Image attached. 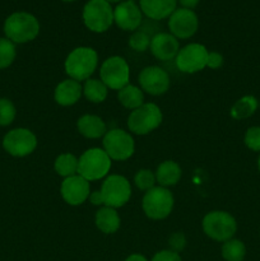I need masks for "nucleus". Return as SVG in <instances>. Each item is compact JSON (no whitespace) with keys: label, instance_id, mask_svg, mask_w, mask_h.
Here are the masks:
<instances>
[{"label":"nucleus","instance_id":"f257e3e1","mask_svg":"<svg viewBox=\"0 0 260 261\" xmlns=\"http://www.w3.org/2000/svg\"><path fill=\"white\" fill-rule=\"evenodd\" d=\"M5 37L14 43H25L35 40L40 33V23L33 14L15 12L4 22Z\"/></svg>","mask_w":260,"mask_h":261},{"label":"nucleus","instance_id":"f03ea898","mask_svg":"<svg viewBox=\"0 0 260 261\" xmlns=\"http://www.w3.org/2000/svg\"><path fill=\"white\" fill-rule=\"evenodd\" d=\"M98 64V55L91 47H76L66 58L65 73L76 82L87 81L94 73Z\"/></svg>","mask_w":260,"mask_h":261},{"label":"nucleus","instance_id":"7ed1b4c3","mask_svg":"<svg viewBox=\"0 0 260 261\" xmlns=\"http://www.w3.org/2000/svg\"><path fill=\"white\" fill-rule=\"evenodd\" d=\"M78 175L87 181H97L111 170V158L101 148H91L79 157Z\"/></svg>","mask_w":260,"mask_h":261},{"label":"nucleus","instance_id":"20e7f679","mask_svg":"<svg viewBox=\"0 0 260 261\" xmlns=\"http://www.w3.org/2000/svg\"><path fill=\"white\" fill-rule=\"evenodd\" d=\"M142 206L148 218L154 221L165 219L173 209V195L167 188L154 186L144 194Z\"/></svg>","mask_w":260,"mask_h":261},{"label":"nucleus","instance_id":"39448f33","mask_svg":"<svg viewBox=\"0 0 260 261\" xmlns=\"http://www.w3.org/2000/svg\"><path fill=\"white\" fill-rule=\"evenodd\" d=\"M203 231L214 241L226 242L236 233V219L223 211L209 212L203 218Z\"/></svg>","mask_w":260,"mask_h":261},{"label":"nucleus","instance_id":"423d86ee","mask_svg":"<svg viewBox=\"0 0 260 261\" xmlns=\"http://www.w3.org/2000/svg\"><path fill=\"white\" fill-rule=\"evenodd\" d=\"M83 22L92 32H106L114 23L111 4L106 0H89L83 8Z\"/></svg>","mask_w":260,"mask_h":261},{"label":"nucleus","instance_id":"0eeeda50","mask_svg":"<svg viewBox=\"0 0 260 261\" xmlns=\"http://www.w3.org/2000/svg\"><path fill=\"white\" fill-rule=\"evenodd\" d=\"M162 122V112L155 103H143L127 117V127L137 135L149 134Z\"/></svg>","mask_w":260,"mask_h":261},{"label":"nucleus","instance_id":"6e6552de","mask_svg":"<svg viewBox=\"0 0 260 261\" xmlns=\"http://www.w3.org/2000/svg\"><path fill=\"white\" fill-rule=\"evenodd\" d=\"M99 191L103 199V205L114 209L124 206L132 196L130 182L120 175H110L103 181Z\"/></svg>","mask_w":260,"mask_h":261},{"label":"nucleus","instance_id":"1a4fd4ad","mask_svg":"<svg viewBox=\"0 0 260 261\" xmlns=\"http://www.w3.org/2000/svg\"><path fill=\"white\" fill-rule=\"evenodd\" d=\"M99 76L107 88L120 91L129 84L130 68L121 56H111L102 63Z\"/></svg>","mask_w":260,"mask_h":261},{"label":"nucleus","instance_id":"9d476101","mask_svg":"<svg viewBox=\"0 0 260 261\" xmlns=\"http://www.w3.org/2000/svg\"><path fill=\"white\" fill-rule=\"evenodd\" d=\"M103 150L114 161H126L134 154V139L127 132L112 129L103 137Z\"/></svg>","mask_w":260,"mask_h":261},{"label":"nucleus","instance_id":"9b49d317","mask_svg":"<svg viewBox=\"0 0 260 261\" xmlns=\"http://www.w3.org/2000/svg\"><path fill=\"white\" fill-rule=\"evenodd\" d=\"M36 147H37V138L31 130L24 127L10 130L3 138V148L8 154L13 157H25L31 154Z\"/></svg>","mask_w":260,"mask_h":261},{"label":"nucleus","instance_id":"f8f14e48","mask_svg":"<svg viewBox=\"0 0 260 261\" xmlns=\"http://www.w3.org/2000/svg\"><path fill=\"white\" fill-rule=\"evenodd\" d=\"M208 50L201 43H189L176 55V66L183 73L193 74L203 70L208 60Z\"/></svg>","mask_w":260,"mask_h":261},{"label":"nucleus","instance_id":"ddd939ff","mask_svg":"<svg viewBox=\"0 0 260 261\" xmlns=\"http://www.w3.org/2000/svg\"><path fill=\"white\" fill-rule=\"evenodd\" d=\"M199 20L194 10L180 8L168 17V28L171 35L176 38L186 40L194 36L198 31Z\"/></svg>","mask_w":260,"mask_h":261},{"label":"nucleus","instance_id":"4468645a","mask_svg":"<svg viewBox=\"0 0 260 261\" xmlns=\"http://www.w3.org/2000/svg\"><path fill=\"white\" fill-rule=\"evenodd\" d=\"M139 84L142 89L152 96H161L170 88V76L160 66H147L139 74Z\"/></svg>","mask_w":260,"mask_h":261},{"label":"nucleus","instance_id":"2eb2a0df","mask_svg":"<svg viewBox=\"0 0 260 261\" xmlns=\"http://www.w3.org/2000/svg\"><path fill=\"white\" fill-rule=\"evenodd\" d=\"M89 181L81 175H74L64 178L61 182V196L69 205H81L89 198Z\"/></svg>","mask_w":260,"mask_h":261},{"label":"nucleus","instance_id":"dca6fc26","mask_svg":"<svg viewBox=\"0 0 260 261\" xmlns=\"http://www.w3.org/2000/svg\"><path fill=\"white\" fill-rule=\"evenodd\" d=\"M143 20L140 8L132 0L121 2L114 9V22L124 31H135Z\"/></svg>","mask_w":260,"mask_h":261},{"label":"nucleus","instance_id":"f3484780","mask_svg":"<svg viewBox=\"0 0 260 261\" xmlns=\"http://www.w3.org/2000/svg\"><path fill=\"white\" fill-rule=\"evenodd\" d=\"M150 53L155 59L162 61L172 60L180 51V45L171 33H157L150 38Z\"/></svg>","mask_w":260,"mask_h":261},{"label":"nucleus","instance_id":"a211bd4d","mask_svg":"<svg viewBox=\"0 0 260 261\" xmlns=\"http://www.w3.org/2000/svg\"><path fill=\"white\" fill-rule=\"evenodd\" d=\"M143 14L154 20L168 18L176 10L177 0H139Z\"/></svg>","mask_w":260,"mask_h":261},{"label":"nucleus","instance_id":"6ab92c4d","mask_svg":"<svg viewBox=\"0 0 260 261\" xmlns=\"http://www.w3.org/2000/svg\"><path fill=\"white\" fill-rule=\"evenodd\" d=\"M82 93H83V87L81 86V83L70 78L65 79L56 86L54 98L60 106H71L79 101Z\"/></svg>","mask_w":260,"mask_h":261},{"label":"nucleus","instance_id":"aec40b11","mask_svg":"<svg viewBox=\"0 0 260 261\" xmlns=\"http://www.w3.org/2000/svg\"><path fill=\"white\" fill-rule=\"evenodd\" d=\"M78 132L88 139H98L107 133L103 120L96 115H83L76 121Z\"/></svg>","mask_w":260,"mask_h":261},{"label":"nucleus","instance_id":"412c9836","mask_svg":"<svg viewBox=\"0 0 260 261\" xmlns=\"http://www.w3.org/2000/svg\"><path fill=\"white\" fill-rule=\"evenodd\" d=\"M94 222H96L97 228L103 232L105 234L115 233L120 228V223H121L116 209L109 208V206L98 209Z\"/></svg>","mask_w":260,"mask_h":261},{"label":"nucleus","instance_id":"4be33fe9","mask_svg":"<svg viewBox=\"0 0 260 261\" xmlns=\"http://www.w3.org/2000/svg\"><path fill=\"white\" fill-rule=\"evenodd\" d=\"M181 175V167L173 161H165L161 163L155 171V181L160 184V186L163 188H168V186H173L180 181Z\"/></svg>","mask_w":260,"mask_h":261},{"label":"nucleus","instance_id":"5701e85b","mask_svg":"<svg viewBox=\"0 0 260 261\" xmlns=\"http://www.w3.org/2000/svg\"><path fill=\"white\" fill-rule=\"evenodd\" d=\"M117 99L125 109L135 110L144 103V94L139 87L127 84L117 91Z\"/></svg>","mask_w":260,"mask_h":261},{"label":"nucleus","instance_id":"b1692460","mask_svg":"<svg viewBox=\"0 0 260 261\" xmlns=\"http://www.w3.org/2000/svg\"><path fill=\"white\" fill-rule=\"evenodd\" d=\"M109 88L99 79H87L83 86V94L88 101L101 103L107 98Z\"/></svg>","mask_w":260,"mask_h":261},{"label":"nucleus","instance_id":"393cba45","mask_svg":"<svg viewBox=\"0 0 260 261\" xmlns=\"http://www.w3.org/2000/svg\"><path fill=\"white\" fill-rule=\"evenodd\" d=\"M78 158L74 154L63 153L55 160L54 168L59 176H63L64 178L70 177V176L78 175Z\"/></svg>","mask_w":260,"mask_h":261},{"label":"nucleus","instance_id":"a878e982","mask_svg":"<svg viewBox=\"0 0 260 261\" xmlns=\"http://www.w3.org/2000/svg\"><path fill=\"white\" fill-rule=\"evenodd\" d=\"M257 109V99L254 96H244L236 101V103L232 106L231 109V116L235 120H242L247 119Z\"/></svg>","mask_w":260,"mask_h":261},{"label":"nucleus","instance_id":"bb28decb","mask_svg":"<svg viewBox=\"0 0 260 261\" xmlns=\"http://www.w3.org/2000/svg\"><path fill=\"white\" fill-rule=\"evenodd\" d=\"M246 256V247L240 240L231 239L223 242L222 246V257L226 261H242Z\"/></svg>","mask_w":260,"mask_h":261},{"label":"nucleus","instance_id":"cd10ccee","mask_svg":"<svg viewBox=\"0 0 260 261\" xmlns=\"http://www.w3.org/2000/svg\"><path fill=\"white\" fill-rule=\"evenodd\" d=\"M17 50H15V43L8 40L7 37L0 38V69L9 68L15 60Z\"/></svg>","mask_w":260,"mask_h":261},{"label":"nucleus","instance_id":"c85d7f7f","mask_svg":"<svg viewBox=\"0 0 260 261\" xmlns=\"http://www.w3.org/2000/svg\"><path fill=\"white\" fill-rule=\"evenodd\" d=\"M17 115V110L13 102L8 98H0V126L12 124Z\"/></svg>","mask_w":260,"mask_h":261},{"label":"nucleus","instance_id":"c756f323","mask_svg":"<svg viewBox=\"0 0 260 261\" xmlns=\"http://www.w3.org/2000/svg\"><path fill=\"white\" fill-rule=\"evenodd\" d=\"M134 184L139 190L148 191L154 188L155 175L150 170H139L134 176Z\"/></svg>","mask_w":260,"mask_h":261},{"label":"nucleus","instance_id":"7c9ffc66","mask_svg":"<svg viewBox=\"0 0 260 261\" xmlns=\"http://www.w3.org/2000/svg\"><path fill=\"white\" fill-rule=\"evenodd\" d=\"M129 46L134 51H138V53H144L149 48L150 46V37L145 32H142V31H138V32H134L129 38Z\"/></svg>","mask_w":260,"mask_h":261},{"label":"nucleus","instance_id":"2f4dec72","mask_svg":"<svg viewBox=\"0 0 260 261\" xmlns=\"http://www.w3.org/2000/svg\"><path fill=\"white\" fill-rule=\"evenodd\" d=\"M244 142L252 152H260V126L249 127L245 133Z\"/></svg>","mask_w":260,"mask_h":261},{"label":"nucleus","instance_id":"473e14b6","mask_svg":"<svg viewBox=\"0 0 260 261\" xmlns=\"http://www.w3.org/2000/svg\"><path fill=\"white\" fill-rule=\"evenodd\" d=\"M168 245H170V250H172V251L177 252L178 254V252L183 251L186 246L185 236H184L183 233H180V232H176V233H173L172 236L170 237Z\"/></svg>","mask_w":260,"mask_h":261},{"label":"nucleus","instance_id":"72a5a7b5","mask_svg":"<svg viewBox=\"0 0 260 261\" xmlns=\"http://www.w3.org/2000/svg\"><path fill=\"white\" fill-rule=\"evenodd\" d=\"M152 261H183L181 256L177 252L172 251V250H162L158 251L157 254L153 256Z\"/></svg>","mask_w":260,"mask_h":261},{"label":"nucleus","instance_id":"f704fd0d","mask_svg":"<svg viewBox=\"0 0 260 261\" xmlns=\"http://www.w3.org/2000/svg\"><path fill=\"white\" fill-rule=\"evenodd\" d=\"M223 65V56L219 53L212 51L208 54V60H206V66L211 69H219Z\"/></svg>","mask_w":260,"mask_h":261},{"label":"nucleus","instance_id":"c9c22d12","mask_svg":"<svg viewBox=\"0 0 260 261\" xmlns=\"http://www.w3.org/2000/svg\"><path fill=\"white\" fill-rule=\"evenodd\" d=\"M89 201L93 205H103V199H102L101 191H93L92 194H89Z\"/></svg>","mask_w":260,"mask_h":261},{"label":"nucleus","instance_id":"e433bc0d","mask_svg":"<svg viewBox=\"0 0 260 261\" xmlns=\"http://www.w3.org/2000/svg\"><path fill=\"white\" fill-rule=\"evenodd\" d=\"M178 4H181V7L185 8V9H191L193 10L196 5L199 4L200 0H177Z\"/></svg>","mask_w":260,"mask_h":261},{"label":"nucleus","instance_id":"4c0bfd02","mask_svg":"<svg viewBox=\"0 0 260 261\" xmlns=\"http://www.w3.org/2000/svg\"><path fill=\"white\" fill-rule=\"evenodd\" d=\"M125 261H148L147 257L143 256V255L140 254H133L130 255V256H127Z\"/></svg>","mask_w":260,"mask_h":261},{"label":"nucleus","instance_id":"58836bf2","mask_svg":"<svg viewBox=\"0 0 260 261\" xmlns=\"http://www.w3.org/2000/svg\"><path fill=\"white\" fill-rule=\"evenodd\" d=\"M106 2L111 4V3H121V2H124V0H106Z\"/></svg>","mask_w":260,"mask_h":261},{"label":"nucleus","instance_id":"ea45409f","mask_svg":"<svg viewBox=\"0 0 260 261\" xmlns=\"http://www.w3.org/2000/svg\"><path fill=\"white\" fill-rule=\"evenodd\" d=\"M257 168H259L260 171V155H259V160H257Z\"/></svg>","mask_w":260,"mask_h":261},{"label":"nucleus","instance_id":"a19ab883","mask_svg":"<svg viewBox=\"0 0 260 261\" xmlns=\"http://www.w3.org/2000/svg\"><path fill=\"white\" fill-rule=\"evenodd\" d=\"M61 2H66V3H71V2H75V0H61Z\"/></svg>","mask_w":260,"mask_h":261}]
</instances>
